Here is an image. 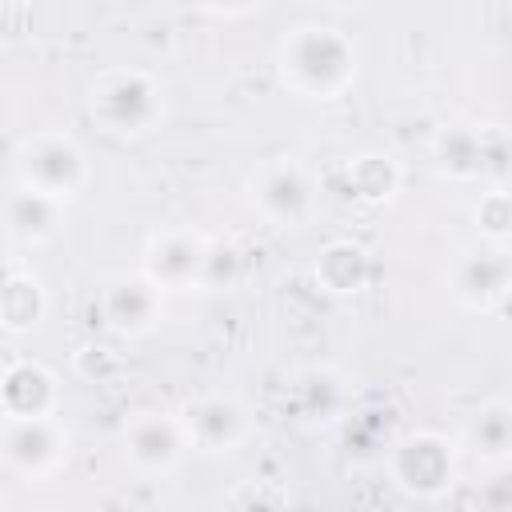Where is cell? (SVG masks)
I'll list each match as a JSON object with an SVG mask.
<instances>
[{"instance_id":"obj_5","label":"cell","mask_w":512,"mask_h":512,"mask_svg":"<svg viewBox=\"0 0 512 512\" xmlns=\"http://www.w3.org/2000/svg\"><path fill=\"white\" fill-rule=\"evenodd\" d=\"M120 448H124V460H128L140 476H168V472L184 460L188 436H184L180 416L144 408V412H132V416L124 420V428H120Z\"/></svg>"},{"instance_id":"obj_20","label":"cell","mask_w":512,"mask_h":512,"mask_svg":"<svg viewBox=\"0 0 512 512\" xmlns=\"http://www.w3.org/2000/svg\"><path fill=\"white\" fill-rule=\"evenodd\" d=\"M204 8H212V12H224V16H236V12H248L256 0H200Z\"/></svg>"},{"instance_id":"obj_24","label":"cell","mask_w":512,"mask_h":512,"mask_svg":"<svg viewBox=\"0 0 512 512\" xmlns=\"http://www.w3.org/2000/svg\"><path fill=\"white\" fill-rule=\"evenodd\" d=\"M0 504H4V492H0Z\"/></svg>"},{"instance_id":"obj_3","label":"cell","mask_w":512,"mask_h":512,"mask_svg":"<svg viewBox=\"0 0 512 512\" xmlns=\"http://www.w3.org/2000/svg\"><path fill=\"white\" fill-rule=\"evenodd\" d=\"M16 180L24 188H36L52 200H72L88 188V156L72 136L60 132H36L16 152Z\"/></svg>"},{"instance_id":"obj_15","label":"cell","mask_w":512,"mask_h":512,"mask_svg":"<svg viewBox=\"0 0 512 512\" xmlns=\"http://www.w3.org/2000/svg\"><path fill=\"white\" fill-rule=\"evenodd\" d=\"M468 448L488 468H504L512 456V408L508 400H488L468 424Z\"/></svg>"},{"instance_id":"obj_17","label":"cell","mask_w":512,"mask_h":512,"mask_svg":"<svg viewBox=\"0 0 512 512\" xmlns=\"http://www.w3.org/2000/svg\"><path fill=\"white\" fill-rule=\"evenodd\" d=\"M348 184H352V192H356L360 200L380 204V200H388V196L396 192L400 168H396V160L384 156V152H360V156L348 164Z\"/></svg>"},{"instance_id":"obj_9","label":"cell","mask_w":512,"mask_h":512,"mask_svg":"<svg viewBox=\"0 0 512 512\" xmlns=\"http://www.w3.org/2000/svg\"><path fill=\"white\" fill-rule=\"evenodd\" d=\"M180 424H184L188 448H196L204 456L236 452L248 440V412L236 396H224V392H212V396H200L196 404H188Z\"/></svg>"},{"instance_id":"obj_4","label":"cell","mask_w":512,"mask_h":512,"mask_svg":"<svg viewBox=\"0 0 512 512\" xmlns=\"http://www.w3.org/2000/svg\"><path fill=\"white\" fill-rule=\"evenodd\" d=\"M68 460V432L52 416H16L0 428V464L20 480H48Z\"/></svg>"},{"instance_id":"obj_8","label":"cell","mask_w":512,"mask_h":512,"mask_svg":"<svg viewBox=\"0 0 512 512\" xmlns=\"http://www.w3.org/2000/svg\"><path fill=\"white\" fill-rule=\"evenodd\" d=\"M208 268V244L192 232H160L144 244V280L156 284L160 292H188L204 284Z\"/></svg>"},{"instance_id":"obj_22","label":"cell","mask_w":512,"mask_h":512,"mask_svg":"<svg viewBox=\"0 0 512 512\" xmlns=\"http://www.w3.org/2000/svg\"><path fill=\"white\" fill-rule=\"evenodd\" d=\"M312 4H324V8H352V4H360V0H312Z\"/></svg>"},{"instance_id":"obj_2","label":"cell","mask_w":512,"mask_h":512,"mask_svg":"<svg viewBox=\"0 0 512 512\" xmlns=\"http://www.w3.org/2000/svg\"><path fill=\"white\" fill-rule=\"evenodd\" d=\"M88 112L112 136H144L164 120V84L144 68L100 72L88 88Z\"/></svg>"},{"instance_id":"obj_23","label":"cell","mask_w":512,"mask_h":512,"mask_svg":"<svg viewBox=\"0 0 512 512\" xmlns=\"http://www.w3.org/2000/svg\"><path fill=\"white\" fill-rule=\"evenodd\" d=\"M12 272H16V268H12L8 260H0V292H4V284H8V276H12Z\"/></svg>"},{"instance_id":"obj_6","label":"cell","mask_w":512,"mask_h":512,"mask_svg":"<svg viewBox=\"0 0 512 512\" xmlns=\"http://www.w3.org/2000/svg\"><path fill=\"white\" fill-rule=\"evenodd\" d=\"M248 200H252V208H256L268 224H276V228H296V224H304V220L312 216V208H316V184H312V176H308L296 160H272V164H264V168L252 176Z\"/></svg>"},{"instance_id":"obj_14","label":"cell","mask_w":512,"mask_h":512,"mask_svg":"<svg viewBox=\"0 0 512 512\" xmlns=\"http://www.w3.org/2000/svg\"><path fill=\"white\" fill-rule=\"evenodd\" d=\"M436 156H440V168H444V172L472 180V176H484V172H488V160H496V164L504 160V144H496V148L488 152L484 132L464 128V124H452V128L440 132Z\"/></svg>"},{"instance_id":"obj_1","label":"cell","mask_w":512,"mask_h":512,"mask_svg":"<svg viewBox=\"0 0 512 512\" xmlns=\"http://www.w3.org/2000/svg\"><path fill=\"white\" fill-rule=\"evenodd\" d=\"M280 76L308 100H332L356 80V48L340 28L300 24L280 40Z\"/></svg>"},{"instance_id":"obj_19","label":"cell","mask_w":512,"mask_h":512,"mask_svg":"<svg viewBox=\"0 0 512 512\" xmlns=\"http://www.w3.org/2000/svg\"><path fill=\"white\" fill-rule=\"evenodd\" d=\"M476 220H480V228L492 244H504V232H508V220H512L508 216V196L504 192H484L480 204H476Z\"/></svg>"},{"instance_id":"obj_16","label":"cell","mask_w":512,"mask_h":512,"mask_svg":"<svg viewBox=\"0 0 512 512\" xmlns=\"http://www.w3.org/2000/svg\"><path fill=\"white\" fill-rule=\"evenodd\" d=\"M312 272H316V280L328 292L348 296V292H360L364 288V280H368V256H364V248H356L348 240H336V244H328L316 256V268Z\"/></svg>"},{"instance_id":"obj_12","label":"cell","mask_w":512,"mask_h":512,"mask_svg":"<svg viewBox=\"0 0 512 512\" xmlns=\"http://www.w3.org/2000/svg\"><path fill=\"white\" fill-rule=\"evenodd\" d=\"M60 208H64L60 200L20 184L0 200V224L16 244H44L60 232V216H64Z\"/></svg>"},{"instance_id":"obj_10","label":"cell","mask_w":512,"mask_h":512,"mask_svg":"<svg viewBox=\"0 0 512 512\" xmlns=\"http://www.w3.org/2000/svg\"><path fill=\"white\" fill-rule=\"evenodd\" d=\"M392 472H396V484L416 492V496H440L452 476H456V464H452V452L440 436L432 432H416L408 436L396 456H392Z\"/></svg>"},{"instance_id":"obj_11","label":"cell","mask_w":512,"mask_h":512,"mask_svg":"<svg viewBox=\"0 0 512 512\" xmlns=\"http://www.w3.org/2000/svg\"><path fill=\"white\" fill-rule=\"evenodd\" d=\"M160 288L144 276H116L100 292V316L120 336H140L160 320Z\"/></svg>"},{"instance_id":"obj_13","label":"cell","mask_w":512,"mask_h":512,"mask_svg":"<svg viewBox=\"0 0 512 512\" xmlns=\"http://www.w3.org/2000/svg\"><path fill=\"white\" fill-rule=\"evenodd\" d=\"M52 408H56V380L40 364L12 360L0 376V412H4V420L52 416Z\"/></svg>"},{"instance_id":"obj_18","label":"cell","mask_w":512,"mask_h":512,"mask_svg":"<svg viewBox=\"0 0 512 512\" xmlns=\"http://www.w3.org/2000/svg\"><path fill=\"white\" fill-rule=\"evenodd\" d=\"M44 312V292H40V280L36 276H24V272H12L4 292H0V324L20 332V328H32Z\"/></svg>"},{"instance_id":"obj_7","label":"cell","mask_w":512,"mask_h":512,"mask_svg":"<svg viewBox=\"0 0 512 512\" xmlns=\"http://www.w3.org/2000/svg\"><path fill=\"white\" fill-rule=\"evenodd\" d=\"M452 296L472 308V312H500L508 300V284H512V264H508V248L504 244H480L468 248L452 260Z\"/></svg>"},{"instance_id":"obj_21","label":"cell","mask_w":512,"mask_h":512,"mask_svg":"<svg viewBox=\"0 0 512 512\" xmlns=\"http://www.w3.org/2000/svg\"><path fill=\"white\" fill-rule=\"evenodd\" d=\"M12 364V352H8V340L0 336V376H4V368Z\"/></svg>"}]
</instances>
